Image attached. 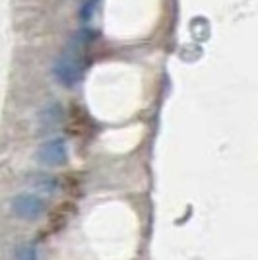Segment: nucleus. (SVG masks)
<instances>
[{"mask_svg":"<svg viewBox=\"0 0 258 260\" xmlns=\"http://www.w3.org/2000/svg\"><path fill=\"white\" fill-rule=\"evenodd\" d=\"M10 210L14 216L23 221H35L47 212V202L39 194L20 192L10 200Z\"/></svg>","mask_w":258,"mask_h":260,"instance_id":"2","label":"nucleus"},{"mask_svg":"<svg viewBox=\"0 0 258 260\" xmlns=\"http://www.w3.org/2000/svg\"><path fill=\"white\" fill-rule=\"evenodd\" d=\"M14 260H37V247L33 243H22L14 250Z\"/></svg>","mask_w":258,"mask_h":260,"instance_id":"6","label":"nucleus"},{"mask_svg":"<svg viewBox=\"0 0 258 260\" xmlns=\"http://www.w3.org/2000/svg\"><path fill=\"white\" fill-rule=\"evenodd\" d=\"M29 184L37 192H45V194H54L58 190V179L47 173L29 175Z\"/></svg>","mask_w":258,"mask_h":260,"instance_id":"4","label":"nucleus"},{"mask_svg":"<svg viewBox=\"0 0 258 260\" xmlns=\"http://www.w3.org/2000/svg\"><path fill=\"white\" fill-rule=\"evenodd\" d=\"M89 31H80L68 45L60 58L53 64V76L54 80L64 87H74L86 72V60L82 56V51L89 43Z\"/></svg>","mask_w":258,"mask_h":260,"instance_id":"1","label":"nucleus"},{"mask_svg":"<svg viewBox=\"0 0 258 260\" xmlns=\"http://www.w3.org/2000/svg\"><path fill=\"white\" fill-rule=\"evenodd\" d=\"M41 126L43 128H56L62 122V107L58 103H53L41 113Z\"/></svg>","mask_w":258,"mask_h":260,"instance_id":"5","label":"nucleus"},{"mask_svg":"<svg viewBox=\"0 0 258 260\" xmlns=\"http://www.w3.org/2000/svg\"><path fill=\"white\" fill-rule=\"evenodd\" d=\"M35 159L45 167H62V165H66V161H68L66 140L64 138H51V140L43 142L35 152Z\"/></svg>","mask_w":258,"mask_h":260,"instance_id":"3","label":"nucleus"},{"mask_svg":"<svg viewBox=\"0 0 258 260\" xmlns=\"http://www.w3.org/2000/svg\"><path fill=\"white\" fill-rule=\"evenodd\" d=\"M99 0H84L82 2V18L84 20H89L93 16V10H95V4Z\"/></svg>","mask_w":258,"mask_h":260,"instance_id":"7","label":"nucleus"}]
</instances>
